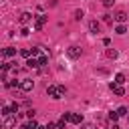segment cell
I'll use <instances>...</instances> for the list:
<instances>
[{
    "label": "cell",
    "mask_w": 129,
    "mask_h": 129,
    "mask_svg": "<svg viewBox=\"0 0 129 129\" xmlns=\"http://www.w3.org/2000/svg\"><path fill=\"white\" fill-rule=\"evenodd\" d=\"M46 95L50 99H62L64 97V87L62 85H48L46 87Z\"/></svg>",
    "instance_id": "obj_1"
},
{
    "label": "cell",
    "mask_w": 129,
    "mask_h": 129,
    "mask_svg": "<svg viewBox=\"0 0 129 129\" xmlns=\"http://www.w3.org/2000/svg\"><path fill=\"white\" fill-rule=\"evenodd\" d=\"M46 20H48V16H46V14H38V16L34 18V28H36V30H42V28H44V24H46Z\"/></svg>",
    "instance_id": "obj_2"
},
{
    "label": "cell",
    "mask_w": 129,
    "mask_h": 129,
    "mask_svg": "<svg viewBox=\"0 0 129 129\" xmlns=\"http://www.w3.org/2000/svg\"><path fill=\"white\" fill-rule=\"evenodd\" d=\"M32 89H34V81H32V79H22V81H20V91L30 93Z\"/></svg>",
    "instance_id": "obj_3"
},
{
    "label": "cell",
    "mask_w": 129,
    "mask_h": 129,
    "mask_svg": "<svg viewBox=\"0 0 129 129\" xmlns=\"http://www.w3.org/2000/svg\"><path fill=\"white\" fill-rule=\"evenodd\" d=\"M67 54H69V58H79V56L83 54V48H81V46H69Z\"/></svg>",
    "instance_id": "obj_4"
},
{
    "label": "cell",
    "mask_w": 129,
    "mask_h": 129,
    "mask_svg": "<svg viewBox=\"0 0 129 129\" xmlns=\"http://www.w3.org/2000/svg\"><path fill=\"white\" fill-rule=\"evenodd\" d=\"M109 89H111L115 95H119V97H123V95H125V89H123V85H119V83H115V81H113V83H109Z\"/></svg>",
    "instance_id": "obj_5"
},
{
    "label": "cell",
    "mask_w": 129,
    "mask_h": 129,
    "mask_svg": "<svg viewBox=\"0 0 129 129\" xmlns=\"http://www.w3.org/2000/svg\"><path fill=\"white\" fill-rule=\"evenodd\" d=\"M127 18H129V14H127L125 10H117V12H115V20H117L119 24H123Z\"/></svg>",
    "instance_id": "obj_6"
},
{
    "label": "cell",
    "mask_w": 129,
    "mask_h": 129,
    "mask_svg": "<svg viewBox=\"0 0 129 129\" xmlns=\"http://www.w3.org/2000/svg\"><path fill=\"white\" fill-rule=\"evenodd\" d=\"M26 67L28 69H40V62H38V58L30 56V58H26Z\"/></svg>",
    "instance_id": "obj_7"
},
{
    "label": "cell",
    "mask_w": 129,
    "mask_h": 129,
    "mask_svg": "<svg viewBox=\"0 0 129 129\" xmlns=\"http://www.w3.org/2000/svg\"><path fill=\"white\" fill-rule=\"evenodd\" d=\"M32 18H36V16H32L30 12H22V14H20V24H28Z\"/></svg>",
    "instance_id": "obj_8"
},
{
    "label": "cell",
    "mask_w": 129,
    "mask_h": 129,
    "mask_svg": "<svg viewBox=\"0 0 129 129\" xmlns=\"http://www.w3.org/2000/svg\"><path fill=\"white\" fill-rule=\"evenodd\" d=\"M14 125H16V117H14V115L4 117V127H6V129H10V127H14Z\"/></svg>",
    "instance_id": "obj_9"
},
{
    "label": "cell",
    "mask_w": 129,
    "mask_h": 129,
    "mask_svg": "<svg viewBox=\"0 0 129 129\" xmlns=\"http://www.w3.org/2000/svg\"><path fill=\"white\" fill-rule=\"evenodd\" d=\"M89 30L97 34V32L101 30V24H99V20H91V22H89Z\"/></svg>",
    "instance_id": "obj_10"
},
{
    "label": "cell",
    "mask_w": 129,
    "mask_h": 129,
    "mask_svg": "<svg viewBox=\"0 0 129 129\" xmlns=\"http://www.w3.org/2000/svg\"><path fill=\"white\" fill-rule=\"evenodd\" d=\"M71 123H75V125H83V115L73 113V115H71Z\"/></svg>",
    "instance_id": "obj_11"
},
{
    "label": "cell",
    "mask_w": 129,
    "mask_h": 129,
    "mask_svg": "<svg viewBox=\"0 0 129 129\" xmlns=\"http://www.w3.org/2000/svg\"><path fill=\"white\" fill-rule=\"evenodd\" d=\"M105 54H107V58H111V60H115V58L119 56V52H117L115 48H107V50H105Z\"/></svg>",
    "instance_id": "obj_12"
},
{
    "label": "cell",
    "mask_w": 129,
    "mask_h": 129,
    "mask_svg": "<svg viewBox=\"0 0 129 129\" xmlns=\"http://www.w3.org/2000/svg\"><path fill=\"white\" fill-rule=\"evenodd\" d=\"M8 89H20V81H6Z\"/></svg>",
    "instance_id": "obj_13"
},
{
    "label": "cell",
    "mask_w": 129,
    "mask_h": 129,
    "mask_svg": "<svg viewBox=\"0 0 129 129\" xmlns=\"http://www.w3.org/2000/svg\"><path fill=\"white\" fill-rule=\"evenodd\" d=\"M115 32H117V34H125V32H127V26H125V24H117V26H115Z\"/></svg>",
    "instance_id": "obj_14"
},
{
    "label": "cell",
    "mask_w": 129,
    "mask_h": 129,
    "mask_svg": "<svg viewBox=\"0 0 129 129\" xmlns=\"http://www.w3.org/2000/svg\"><path fill=\"white\" fill-rule=\"evenodd\" d=\"M12 113H14V111H12V107H8V105H4V107H2V115H4V117H10Z\"/></svg>",
    "instance_id": "obj_15"
},
{
    "label": "cell",
    "mask_w": 129,
    "mask_h": 129,
    "mask_svg": "<svg viewBox=\"0 0 129 129\" xmlns=\"http://www.w3.org/2000/svg\"><path fill=\"white\" fill-rule=\"evenodd\" d=\"M14 54H16V48H12V46L4 48V56H14Z\"/></svg>",
    "instance_id": "obj_16"
},
{
    "label": "cell",
    "mask_w": 129,
    "mask_h": 129,
    "mask_svg": "<svg viewBox=\"0 0 129 129\" xmlns=\"http://www.w3.org/2000/svg\"><path fill=\"white\" fill-rule=\"evenodd\" d=\"M115 83L123 85V83H125V75H123V73H117V75H115Z\"/></svg>",
    "instance_id": "obj_17"
},
{
    "label": "cell",
    "mask_w": 129,
    "mask_h": 129,
    "mask_svg": "<svg viewBox=\"0 0 129 129\" xmlns=\"http://www.w3.org/2000/svg\"><path fill=\"white\" fill-rule=\"evenodd\" d=\"M38 62H40V67H44V64L48 62V56H46V54H40V56H38Z\"/></svg>",
    "instance_id": "obj_18"
},
{
    "label": "cell",
    "mask_w": 129,
    "mask_h": 129,
    "mask_svg": "<svg viewBox=\"0 0 129 129\" xmlns=\"http://www.w3.org/2000/svg\"><path fill=\"white\" fill-rule=\"evenodd\" d=\"M117 119H119V113H117V111H111V113H109V121H113V123H115Z\"/></svg>",
    "instance_id": "obj_19"
},
{
    "label": "cell",
    "mask_w": 129,
    "mask_h": 129,
    "mask_svg": "<svg viewBox=\"0 0 129 129\" xmlns=\"http://www.w3.org/2000/svg\"><path fill=\"white\" fill-rule=\"evenodd\" d=\"M26 127H28V129H38V123H36L34 119H30V121L26 123Z\"/></svg>",
    "instance_id": "obj_20"
},
{
    "label": "cell",
    "mask_w": 129,
    "mask_h": 129,
    "mask_svg": "<svg viewBox=\"0 0 129 129\" xmlns=\"http://www.w3.org/2000/svg\"><path fill=\"white\" fill-rule=\"evenodd\" d=\"M81 129H97V125H95V123H83Z\"/></svg>",
    "instance_id": "obj_21"
},
{
    "label": "cell",
    "mask_w": 129,
    "mask_h": 129,
    "mask_svg": "<svg viewBox=\"0 0 129 129\" xmlns=\"http://www.w3.org/2000/svg\"><path fill=\"white\" fill-rule=\"evenodd\" d=\"M83 16H85V12H83V10H75V20H81Z\"/></svg>",
    "instance_id": "obj_22"
},
{
    "label": "cell",
    "mask_w": 129,
    "mask_h": 129,
    "mask_svg": "<svg viewBox=\"0 0 129 129\" xmlns=\"http://www.w3.org/2000/svg\"><path fill=\"white\" fill-rule=\"evenodd\" d=\"M26 115H28V119H34V117H36V111H34V109H28Z\"/></svg>",
    "instance_id": "obj_23"
},
{
    "label": "cell",
    "mask_w": 129,
    "mask_h": 129,
    "mask_svg": "<svg viewBox=\"0 0 129 129\" xmlns=\"http://www.w3.org/2000/svg\"><path fill=\"white\" fill-rule=\"evenodd\" d=\"M113 4H115V0H103V6H105V8H111Z\"/></svg>",
    "instance_id": "obj_24"
},
{
    "label": "cell",
    "mask_w": 129,
    "mask_h": 129,
    "mask_svg": "<svg viewBox=\"0 0 129 129\" xmlns=\"http://www.w3.org/2000/svg\"><path fill=\"white\" fill-rule=\"evenodd\" d=\"M117 113H119V117H121V115H127V107H119Z\"/></svg>",
    "instance_id": "obj_25"
},
{
    "label": "cell",
    "mask_w": 129,
    "mask_h": 129,
    "mask_svg": "<svg viewBox=\"0 0 129 129\" xmlns=\"http://www.w3.org/2000/svg\"><path fill=\"white\" fill-rule=\"evenodd\" d=\"M64 125H67V121H64V119H60V121L56 123V127H58V129H64Z\"/></svg>",
    "instance_id": "obj_26"
},
{
    "label": "cell",
    "mask_w": 129,
    "mask_h": 129,
    "mask_svg": "<svg viewBox=\"0 0 129 129\" xmlns=\"http://www.w3.org/2000/svg\"><path fill=\"white\" fill-rule=\"evenodd\" d=\"M103 20H105L107 24H111V16H109V14H103Z\"/></svg>",
    "instance_id": "obj_27"
},
{
    "label": "cell",
    "mask_w": 129,
    "mask_h": 129,
    "mask_svg": "<svg viewBox=\"0 0 129 129\" xmlns=\"http://www.w3.org/2000/svg\"><path fill=\"white\" fill-rule=\"evenodd\" d=\"M28 32H30V30H28V28H26V26H24V28H22V30H20V34H22V36H28Z\"/></svg>",
    "instance_id": "obj_28"
},
{
    "label": "cell",
    "mask_w": 129,
    "mask_h": 129,
    "mask_svg": "<svg viewBox=\"0 0 129 129\" xmlns=\"http://www.w3.org/2000/svg\"><path fill=\"white\" fill-rule=\"evenodd\" d=\"M71 115H73V113H62V119H64V121H71Z\"/></svg>",
    "instance_id": "obj_29"
},
{
    "label": "cell",
    "mask_w": 129,
    "mask_h": 129,
    "mask_svg": "<svg viewBox=\"0 0 129 129\" xmlns=\"http://www.w3.org/2000/svg\"><path fill=\"white\" fill-rule=\"evenodd\" d=\"M46 129H56V125H54V123H48V125H46Z\"/></svg>",
    "instance_id": "obj_30"
},
{
    "label": "cell",
    "mask_w": 129,
    "mask_h": 129,
    "mask_svg": "<svg viewBox=\"0 0 129 129\" xmlns=\"http://www.w3.org/2000/svg\"><path fill=\"white\" fill-rule=\"evenodd\" d=\"M38 129H46V125H38Z\"/></svg>",
    "instance_id": "obj_31"
},
{
    "label": "cell",
    "mask_w": 129,
    "mask_h": 129,
    "mask_svg": "<svg viewBox=\"0 0 129 129\" xmlns=\"http://www.w3.org/2000/svg\"><path fill=\"white\" fill-rule=\"evenodd\" d=\"M18 129H28V127H26V125H20V127H18Z\"/></svg>",
    "instance_id": "obj_32"
}]
</instances>
